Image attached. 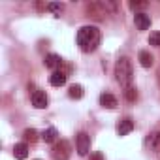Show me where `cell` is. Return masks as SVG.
<instances>
[{
  "label": "cell",
  "mask_w": 160,
  "mask_h": 160,
  "mask_svg": "<svg viewBox=\"0 0 160 160\" xmlns=\"http://www.w3.org/2000/svg\"><path fill=\"white\" fill-rule=\"evenodd\" d=\"M100 40H102V34H100L98 27L87 25V27H81L77 30V45L83 53L96 51V47L100 45Z\"/></svg>",
  "instance_id": "obj_1"
},
{
  "label": "cell",
  "mask_w": 160,
  "mask_h": 160,
  "mask_svg": "<svg viewBox=\"0 0 160 160\" xmlns=\"http://www.w3.org/2000/svg\"><path fill=\"white\" fill-rule=\"evenodd\" d=\"M115 77L122 89L132 87V79H134V70H132V62L128 57H121L115 64Z\"/></svg>",
  "instance_id": "obj_2"
},
{
  "label": "cell",
  "mask_w": 160,
  "mask_h": 160,
  "mask_svg": "<svg viewBox=\"0 0 160 160\" xmlns=\"http://www.w3.org/2000/svg\"><path fill=\"white\" fill-rule=\"evenodd\" d=\"M70 152H72V145L66 139H58L51 147V156L55 160H68L70 158Z\"/></svg>",
  "instance_id": "obj_3"
},
{
  "label": "cell",
  "mask_w": 160,
  "mask_h": 160,
  "mask_svg": "<svg viewBox=\"0 0 160 160\" xmlns=\"http://www.w3.org/2000/svg\"><path fill=\"white\" fill-rule=\"evenodd\" d=\"M75 149H77L79 156L89 154V151H91V138H89L87 132H79L77 134V138H75Z\"/></svg>",
  "instance_id": "obj_4"
},
{
  "label": "cell",
  "mask_w": 160,
  "mask_h": 160,
  "mask_svg": "<svg viewBox=\"0 0 160 160\" xmlns=\"http://www.w3.org/2000/svg\"><path fill=\"white\" fill-rule=\"evenodd\" d=\"M47 104H49V98L43 91H34L32 92V106L36 109H43V108H47Z\"/></svg>",
  "instance_id": "obj_5"
},
{
  "label": "cell",
  "mask_w": 160,
  "mask_h": 160,
  "mask_svg": "<svg viewBox=\"0 0 160 160\" xmlns=\"http://www.w3.org/2000/svg\"><path fill=\"white\" fill-rule=\"evenodd\" d=\"M132 130H134V121H132L130 117H124V119L119 121V124H117V134H119V136H126V134H130Z\"/></svg>",
  "instance_id": "obj_6"
},
{
  "label": "cell",
  "mask_w": 160,
  "mask_h": 160,
  "mask_svg": "<svg viewBox=\"0 0 160 160\" xmlns=\"http://www.w3.org/2000/svg\"><path fill=\"white\" fill-rule=\"evenodd\" d=\"M134 23H136L138 30H147L151 27V17L147 13H136L134 15Z\"/></svg>",
  "instance_id": "obj_7"
},
{
  "label": "cell",
  "mask_w": 160,
  "mask_h": 160,
  "mask_svg": "<svg viewBox=\"0 0 160 160\" xmlns=\"http://www.w3.org/2000/svg\"><path fill=\"white\" fill-rule=\"evenodd\" d=\"M100 106L106 108V109H115L117 108V98L109 92H104V94H100Z\"/></svg>",
  "instance_id": "obj_8"
},
{
  "label": "cell",
  "mask_w": 160,
  "mask_h": 160,
  "mask_svg": "<svg viewBox=\"0 0 160 160\" xmlns=\"http://www.w3.org/2000/svg\"><path fill=\"white\" fill-rule=\"evenodd\" d=\"M66 79H68V75L64 73V72H53L51 75H49V83L53 85V87H62L64 83H66Z\"/></svg>",
  "instance_id": "obj_9"
},
{
  "label": "cell",
  "mask_w": 160,
  "mask_h": 160,
  "mask_svg": "<svg viewBox=\"0 0 160 160\" xmlns=\"http://www.w3.org/2000/svg\"><path fill=\"white\" fill-rule=\"evenodd\" d=\"M43 64H45L47 68H51V70H55V72H57V68H60V64H62V58H60L58 55H55V53H49V55L45 57Z\"/></svg>",
  "instance_id": "obj_10"
},
{
  "label": "cell",
  "mask_w": 160,
  "mask_h": 160,
  "mask_svg": "<svg viewBox=\"0 0 160 160\" xmlns=\"http://www.w3.org/2000/svg\"><path fill=\"white\" fill-rule=\"evenodd\" d=\"M42 139H43L45 143H55V141H58V132H57V128H55V126H49L47 130H43V132H42Z\"/></svg>",
  "instance_id": "obj_11"
},
{
  "label": "cell",
  "mask_w": 160,
  "mask_h": 160,
  "mask_svg": "<svg viewBox=\"0 0 160 160\" xmlns=\"http://www.w3.org/2000/svg\"><path fill=\"white\" fill-rule=\"evenodd\" d=\"M13 156H15L17 160H25V158L28 156V145H27V143H15V147H13Z\"/></svg>",
  "instance_id": "obj_12"
},
{
  "label": "cell",
  "mask_w": 160,
  "mask_h": 160,
  "mask_svg": "<svg viewBox=\"0 0 160 160\" xmlns=\"http://www.w3.org/2000/svg\"><path fill=\"white\" fill-rule=\"evenodd\" d=\"M138 58H139V64H141L143 68H151L152 62H154V58H152V55H151L149 51H139Z\"/></svg>",
  "instance_id": "obj_13"
},
{
  "label": "cell",
  "mask_w": 160,
  "mask_h": 160,
  "mask_svg": "<svg viewBox=\"0 0 160 160\" xmlns=\"http://www.w3.org/2000/svg\"><path fill=\"white\" fill-rule=\"evenodd\" d=\"M68 96H70L72 100H81V98H83V87H81V85H70Z\"/></svg>",
  "instance_id": "obj_14"
},
{
  "label": "cell",
  "mask_w": 160,
  "mask_h": 160,
  "mask_svg": "<svg viewBox=\"0 0 160 160\" xmlns=\"http://www.w3.org/2000/svg\"><path fill=\"white\" fill-rule=\"evenodd\" d=\"M147 143L151 145V149H152V151H160V132L151 134V138H149V141H147Z\"/></svg>",
  "instance_id": "obj_15"
},
{
  "label": "cell",
  "mask_w": 160,
  "mask_h": 160,
  "mask_svg": "<svg viewBox=\"0 0 160 160\" xmlns=\"http://www.w3.org/2000/svg\"><path fill=\"white\" fill-rule=\"evenodd\" d=\"M124 98H126L128 102H136V98H138V91H136L134 85L128 87V89H124Z\"/></svg>",
  "instance_id": "obj_16"
},
{
  "label": "cell",
  "mask_w": 160,
  "mask_h": 160,
  "mask_svg": "<svg viewBox=\"0 0 160 160\" xmlns=\"http://www.w3.org/2000/svg\"><path fill=\"white\" fill-rule=\"evenodd\" d=\"M23 138H25L27 141L34 143V141H38V132H36L34 128H27V130H25V134H23Z\"/></svg>",
  "instance_id": "obj_17"
},
{
  "label": "cell",
  "mask_w": 160,
  "mask_h": 160,
  "mask_svg": "<svg viewBox=\"0 0 160 160\" xmlns=\"http://www.w3.org/2000/svg\"><path fill=\"white\" fill-rule=\"evenodd\" d=\"M47 10L53 12V13H57V15H60V12L64 10V6L62 4H57V2H51V4H47Z\"/></svg>",
  "instance_id": "obj_18"
},
{
  "label": "cell",
  "mask_w": 160,
  "mask_h": 160,
  "mask_svg": "<svg viewBox=\"0 0 160 160\" xmlns=\"http://www.w3.org/2000/svg\"><path fill=\"white\" fill-rule=\"evenodd\" d=\"M149 43L154 45V47H160V32H152L149 36Z\"/></svg>",
  "instance_id": "obj_19"
},
{
  "label": "cell",
  "mask_w": 160,
  "mask_h": 160,
  "mask_svg": "<svg viewBox=\"0 0 160 160\" xmlns=\"http://www.w3.org/2000/svg\"><path fill=\"white\" fill-rule=\"evenodd\" d=\"M130 8L132 10H143V8H147V2H130Z\"/></svg>",
  "instance_id": "obj_20"
},
{
  "label": "cell",
  "mask_w": 160,
  "mask_h": 160,
  "mask_svg": "<svg viewBox=\"0 0 160 160\" xmlns=\"http://www.w3.org/2000/svg\"><path fill=\"white\" fill-rule=\"evenodd\" d=\"M91 160H104V154L96 151V152H92V154H91Z\"/></svg>",
  "instance_id": "obj_21"
}]
</instances>
